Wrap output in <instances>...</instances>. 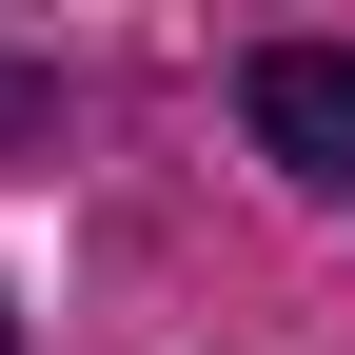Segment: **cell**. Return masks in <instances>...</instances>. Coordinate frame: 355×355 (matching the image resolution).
I'll return each instance as SVG.
<instances>
[{
    "mask_svg": "<svg viewBox=\"0 0 355 355\" xmlns=\"http://www.w3.org/2000/svg\"><path fill=\"white\" fill-rule=\"evenodd\" d=\"M237 119L316 178V198H355V60H336V40H277V60L237 79Z\"/></svg>",
    "mask_w": 355,
    "mask_h": 355,
    "instance_id": "1",
    "label": "cell"
},
{
    "mask_svg": "<svg viewBox=\"0 0 355 355\" xmlns=\"http://www.w3.org/2000/svg\"><path fill=\"white\" fill-rule=\"evenodd\" d=\"M0 119H20V60H0Z\"/></svg>",
    "mask_w": 355,
    "mask_h": 355,
    "instance_id": "2",
    "label": "cell"
},
{
    "mask_svg": "<svg viewBox=\"0 0 355 355\" xmlns=\"http://www.w3.org/2000/svg\"><path fill=\"white\" fill-rule=\"evenodd\" d=\"M0 355H20V316H0Z\"/></svg>",
    "mask_w": 355,
    "mask_h": 355,
    "instance_id": "3",
    "label": "cell"
}]
</instances>
